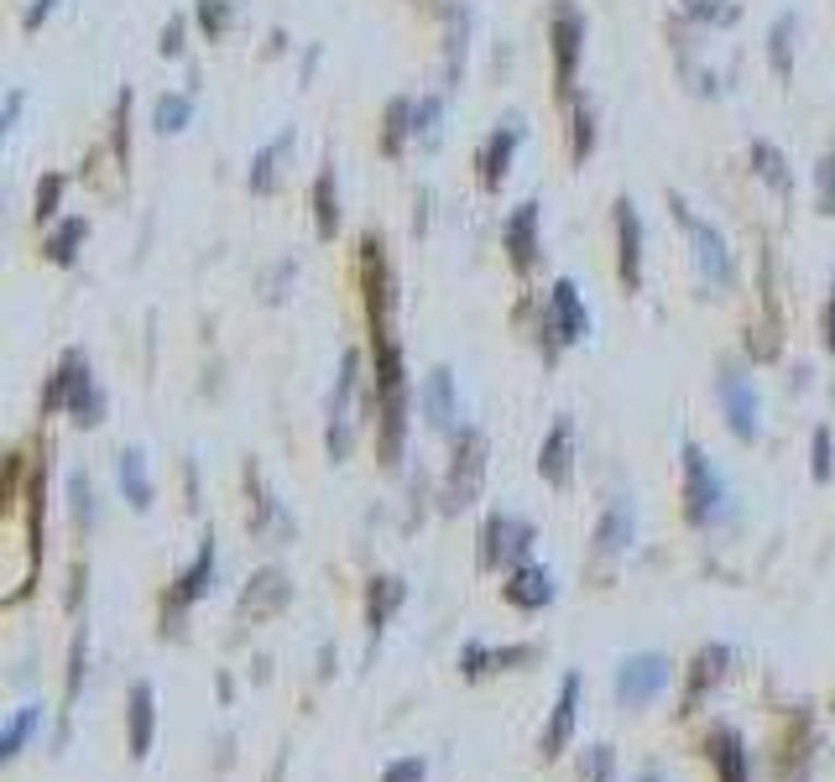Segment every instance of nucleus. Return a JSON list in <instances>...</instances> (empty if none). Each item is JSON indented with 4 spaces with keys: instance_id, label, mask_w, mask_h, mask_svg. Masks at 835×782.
<instances>
[{
    "instance_id": "20e7f679",
    "label": "nucleus",
    "mask_w": 835,
    "mask_h": 782,
    "mask_svg": "<svg viewBox=\"0 0 835 782\" xmlns=\"http://www.w3.org/2000/svg\"><path fill=\"white\" fill-rule=\"evenodd\" d=\"M486 459H491V444H486V433L480 428H465L454 433V454H450V470H444V512H465V506H476L480 485H486Z\"/></svg>"
},
{
    "instance_id": "9d476101",
    "label": "nucleus",
    "mask_w": 835,
    "mask_h": 782,
    "mask_svg": "<svg viewBox=\"0 0 835 782\" xmlns=\"http://www.w3.org/2000/svg\"><path fill=\"white\" fill-rule=\"evenodd\" d=\"M716 397H720V412H726L731 433H737L741 444H752V438L763 433V402H758L752 376H741L737 365H726L716 376Z\"/></svg>"
},
{
    "instance_id": "6ab92c4d",
    "label": "nucleus",
    "mask_w": 835,
    "mask_h": 782,
    "mask_svg": "<svg viewBox=\"0 0 835 782\" xmlns=\"http://www.w3.org/2000/svg\"><path fill=\"white\" fill-rule=\"evenodd\" d=\"M293 146H298V131L287 125V131H277L272 142L251 157V172H246V189L257 193V198H272V193L283 189V163L293 157Z\"/></svg>"
},
{
    "instance_id": "2eb2a0df",
    "label": "nucleus",
    "mask_w": 835,
    "mask_h": 782,
    "mask_svg": "<svg viewBox=\"0 0 835 782\" xmlns=\"http://www.w3.org/2000/svg\"><path fill=\"white\" fill-rule=\"evenodd\" d=\"M246 496H251V512H246L251 538H293V517L283 512V501L266 491L262 465H246Z\"/></svg>"
},
{
    "instance_id": "0eeeda50",
    "label": "nucleus",
    "mask_w": 835,
    "mask_h": 782,
    "mask_svg": "<svg viewBox=\"0 0 835 782\" xmlns=\"http://www.w3.org/2000/svg\"><path fill=\"white\" fill-rule=\"evenodd\" d=\"M549 48H553V95L570 105L574 99V73H580V52H585V11H580L574 0H553Z\"/></svg>"
},
{
    "instance_id": "3c124183",
    "label": "nucleus",
    "mask_w": 835,
    "mask_h": 782,
    "mask_svg": "<svg viewBox=\"0 0 835 782\" xmlns=\"http://www.w3.org/2000/svg\"><path fill=\"white\" fill-rule=\"evenodd\" d=\"M69 501H73V521L79 527H95V485H90V474H73L69 480Z\"/></svg>"
},
{
    "instance_id": "774afa93",
    "label": "nucleus",
    "mask_w": 835,
    "mask_h": 782,
    "mask_svg": "<svg viewBox=\"0 0 835 782\" xmlns=\"http://www.w3.org/2000/svg\"><path fill=\"white\" fill-rule=\"evenodd\" d=\"M637 782H664V772H658V767H647V772H643Z\"/></svg>"
},
{
    "instance_id": "052dcab7",
    "label": "nucleus",
    "mask_w": 835,
    "mask_h": 782,
    "mask_svg": "<svg viewBox=\"0 0 835 782\" xmlns=\"http://www.w3.org/2000/svg\"><path fill=\"white\" fill-rule=\"evenodd\" d=\"M287 277H298V261H283V266L272 272V282H266V303H277V298H283V282H287Z\"/></svg>"
},
{
    "instance_id": "c9c22d12",
    "label": "nucleus",
    "mask_w": 835,
    "mask_h": 782,
    "mask_svg": "<svg viewBox=\"0 0 835 782\" xmlns=\"http://www.w3.org/2000/svg\"><path fill=\"white\" fill-rule=\"evenodd\" d=\"M413 142L433 152L444 142V95H418L413 99Z\"/></svg>"
},
{
    "instance_id": "680f3d73",
    "label": "nucleus",
    "mask_w": 835,
    "mask_h": 782,
    "mask_svg": "<svg viewBox=\"0 0 835 782\" xmlns=\"http://www.w3.org/2000/svg\"><path fill=\"white\" fill-rule=\"evenodd\" d=\"M22 110H26V95H22V89H11V95H5V131L22 120Z\"/></svg>"
},
{
    "instance_id": "09e8293b",
    "label": "nucleus",
    "mask_w": 835,
    "mask_h": 782,
    "mask_svg": "<svg viewBox=\"0 0 835 782\" xmlns=\"http://www.w3.org/2000/svg\"><path fill=\"white\" fill-rule=\"evenodd\" d=\"M814 209L835 214V142L825 146V157H820V167H814Z\"/></svg>"
},
{
    "instance_id": "f257e3e1",
    "label": "nucleus",
    "mask_w": 835,
    "mask_h": 782,
    "mask_svg": "<svg viewBox=\"0 0 835 782\" xmlns=\"http://www.w3.org/2000/svg\"><path fill=\"white\" fill-rule=\"evenodd\" d=\"M377 350V459L386 470L403 465V444H407V365H403V345L397 334L371 339Z\"/></svg>"
},
{
    "instance_id": "7ed1b4c3",
    "label": "nucleus",
    "mask_w": 835,
    "mask_h": 782,
    "mask_svg": "<svg viewBox=\"0 0 835 782\" xmlns=\"http://www.w3.org/2000/svg\"><path fill=\"white\" fill-rule=\"evenodd\" d=\"M679 465H684V521L690 527H716L726 517V480L720 470L711 465V454L700 449L694 438L679 444Z\"/></svg>"
},
{
    "instance_id": "5fc2aeb1",
    "label": "nucleus",
    "mask_w": 835,
    "mask_h": 782,
    "mask_svg": "<svg viewBox=\"0 0 835 782\" xmlns=\"http://www.w3.org/2000/svg\"><path fill=\"white\" fill-rule=\"evenodd\" d=\"M183 37H189V22H183V16H172V22L163 26V37H157V52H163V58H183V48H189Z\"/></svg>"
},
{
    "instance_id": "4d7b16f0",
    "label": "nucleus",
    "mask_w": 835,
    "mask_h": 782,
    "mask_svg": "<svg viewBox=\"0 0 835 782\" xmlns=\"http://www.w3.org/2000/svg\"><path fill=\"white\" fill-rule=\"evenodd\" d=\"M820 345L835 356V277H831V298H825V318H820Z\"/></svg>"
},
{
    "instance_id": "49530a36",
    "label": "nucleus",
    "mask_w": 835,
    "mask_h": 782,
    "mask_svg": "<svg viewBox=\"0 0 835 782\" xmlns=\"http://www.w3.org/2000/svg\"><path fill=\"white\" fill-rule=\"evenodd\" d=\"M778 350H784V334H778V318H763V324H747V356L758 360H778Z\"/></svg>"
},
{
    "instance_id": "0e129e2a",
    "label": "nucleus",
    "mask_w": 835,
    "mask_h": 782,
    "mask_svg": "<svg viewBox=\"0 0 835 782\" xmlns=\"http://www.w3.org/2000/svg\"><path fill=\"white\" fill-rule=\"evenodd\" d=\"M183 496H189V506H199V470H193V459L183 465Z\"/></svg>"
},
{
    "instance_id": "e433bc0d",
    "label": "nucleus",
    "mask_w": 835,
    "mask_h": 782,
    "mask_svg": "<svg viewBox=\"0 0 835 782\" xmlns=\"http://www.w3.org/2000/svg\"><path fill=\"white\" fill-rule=\"evenodd\" d=\"M105 412H110V402H105V392H99V381H95V371L79 381V392L69 397V418L79 428H99L105 423Z\"/></svg>"
},
{
    "instance_id": "7c9ffc66",
    "label": "nucleus",
    "mask_w": 835,
    "mask_h": 782,
    "mask_svg": "<svg viewBox=\"0 0 835 782\" xmlns=\"http://www.w3.org/2000/svg\"><path fill=\"white\" fill-rule=\"evenodd\" d=\"M705 751H711V761H716L720 782H747V772H752V751H747V741H741L737 731H716L711 741H705Z\"/></svg>"
},
{
    "instance_id": "bb28decb",
    "label": "nucleus",
    "mask_w": 835,
    "mask_h": 782,
    "mask_svg": "<svg viewBox=\"0 0 835 782\" xmlns=\"http://www.w3.org/2000/svg\"><path fill=\"white\" fill-rule=\"evenodd\" d=\"M747 167H752V178L758 183H767L773 189V198H794V167H788V157L778 152L773 142H752L747 146Z\"/></svg>"
},
{
    "instance_id": "58836bf2",
    "label": "nucleus",
    "mask_w": 835,
    "mask_h": 782,
    "mask_svg": "<svg viewBox=\"0 0 835 782\" xmlns=\"http://www.w3.org/2000/svg\"><path fill=\"white\" fill-rule=\"evenodd\" d=\"M43 731V705H26V710L11 714V725H5V735H0V761H16L22 757V746L32 741V735Z\"/></svg>"
},
{
    "instance_id": "aec40b11",
    "label": "nucleus",
    "mask_w": 835,
    "mask_h": 782,
    "mask_svg": "<svg viewBox=\"0 0 835 782\" xmlns=\"http://www.w3.org/2000/svg\"><path fill=\"white\" fill-rule=\"evenodd\" d=\"M580 694H585V678L580 673H564V684H559V699H553V720L549 731H544V757H559L564 746H570L574 735V714H580Z\"/></svg>"
},
{
    "instance_id": "b1692460",
    "label": "nucleus",
    "mask_w": 835,
    "mask_h": 782,
    "mask_svg": "<svg viewBox=\"0 0 835 782\" xmlns=\"http://www.w3.org/2000/svg\"><path fill=\"white\" fill-rule=\"evenodd\" d=\"M90 376V356L84 350H63V360L52 365L48 386H43V418L48 412H69V397L79 392V381Z\"/></svg>"
},
{
    "instance_id": "72a5a7b5",
    "label": "nucleus",
    "mask_w": 835,
    "mask_h": 782,
    "mask_svg": "<svg viewBox=\"0 0 835 782\" xmlns=\"http://www.w3.org/2000/svg\"><path fill=\"white\" fill-rule=\"evenodd\" d=\"M413 142V99H392L382 116V136H377V152H382L386 163H397Z\"/></svg>"
},
{
    "instance_id": "a878e982",
    "label": "nucleus",
    "mask_w": 835,
    "mask_h": 782,
    "mask_svg": "<svg viewBox=\"0 0 835 782\" xmlns=\"http://www.w3.org/2000/svg\"><path fill=\"white\" fill-rule=\"evenodd\" d=\"M726 667H731V647H726V641L700 647V658H694V667H690V688H684V714H694V705L726 678Z\"/></svg>"
},
{
    "instance_id": "393cba45",
    "label": "nucleus",
    "mask_w": 835,
    "mask_h": 782,
    "mask_svg": "<svg viewBox=\"0 0 835 782\" xmlns=\"http://www.w3.org/2000/svg\"><path fill=\"white\" fill-rule=\"evenodd\" d=\"M424 412H429V428L439 433H460V402H454V376L450 365H433L429 376H424Z\"/></svg>"
},
{
    "instance_id": "2f4dec72",
    "label": "nucleus",
    "mask_w": 835,
    "mask_h": 782,
    "mask_svg": "<svg viewBox=\"0 0 835 782\" xmlns=\"http://www.w3.org/2000/svg\"><path fill=\"white\" fill-rule=\"evenodd\" d=\"M26 553H32V564L43 558V506H48V454H43V465L26 474Z\"/></svg>"
},
{
    "instance_id": "c03bdc74",
    "label": "nucleus",
    "mask_w": 835,
    "mask_h": 782,
    "mask_svg": "<svg viewBox=\"0 0 835 782\" xmlns=\"http://www.w3.org/2000/svg\"><path fill=\"white\" fill-rule=\"evenodd\" d=\"M110 157L120 163V172L131 167V89H120L116 116H110Z\"/></svg>"
},
{
    "instance_id": "dca6fc26",
    "label": "nucleus",
    "mask_w": 835,
    "mask_h": 782,
    "mask_svg": "<svg viewBox=\"0 0 835 782\" xmlns=\"http://www.w3.org/2000/svg\"><path fill=\"white\" fill-rule=\"evenodd\" d=\"M632 538H637V506H632V496H611L596 521V558L600 564L621 558L632 548Z\"/></svg>"
},
{
    "instance_id": "8fccbe9b",
    "label": "nucleus",
    "mask_w": 835,
    "mask_h": 782,
    "mask_svg": "<svg viewBox=\"0 0 835 782\" xmlns=\"http://www.w3.org/2000/svg\"><path fill=\"white\" fill-rule=\"evenodd\" d=\"M810 470H814V480H831L835 474V438L825 423L814 428V438H810Z\"/></svg>"
},
{
    "instance_id": "cd10ccee",
    "label": "nucleus",
    "mask_w": 835,
    "mask_h": 782,
    "mask_svg": "<svg viewBox=\"0 0 835 782\" xmlns=\"http://www.w3.org/2000/svg\"><path fill=\"white\" fill-rule=\"evenodd\" d=\"M407 600V585L397 574H382V579H371V590H366V631H371V647L382 641L386 621L397 616V605Z\"/></svg>"
},
{
    "instance_id": "c756f323",
    "label": "nucleus",
    "mask_w": 835,
    "mask_h": 782,
    "mask_svg": "<svg viewBox=\"0 0 835 782\" xmlns=\"http://www.w3.org/2000/svg\"><path fill=\"white\" fill-rule=\"evenodd\" d=\"M444 89H460V73H465V48H470V11L465 5H450L444 11Z\"/></svg>"
},
{
    "instance_id": "a19ab883",
    "label": "nucleus",
    "mask_w": 835,
    "mask_h": 782,
    "mask_svg": "<svg viewBox=\"0 0 835 782\" xmlns=\"http://www.w3.org/2000/svg\"><path fill=\"white\" fill-rule=\"evenodd\" d=\"M794 37H799V16H778L773 32H767V63H773L778 79L794 73Z\"/></svg>"
},
{
    "instance_id": "c85d7f7f",
    "label": "nucleus",
    "mask_w": 835,
    "mask_h": 782,
    "mask_svg": "<svg viewBox=\"0 0 835 782\" xmlns=\"http://www.w3.org/2000/svg\"><path fill=\"white\" fill-rule=\"evenodd\" d=\"M309 209H313V236H319V240L339 236V178H334V163L319 167L313 193H309Z\"/></svg>"
},
{
    "instance_id": "6e6552de",
    "label": "nucleus",
    "mask_w": 835,
    "mask_h": 782,
    "mask_svg": "<svg viewBox=\"0 0 835 782\" xmlns=\"http://www.w3.org/2000/svg\"><path fill=\"white\" fill-rule=\"evenodd\" d=\"M356 397H360V350H345L330 392V428H324V449H330L334 465L350 459V444H356Z\"/></svg>"
},
{
    "instance_id": "ea45409f",
    "label": "nucleus",
    "mask_w": 835,
    "mask_h": 782,
    "mask_svg": "<svg viewBox=\"0 0 835 782\" xmlns=\"http://www.w3.org/2000/svg\"><path fill=\"white\" fill-rule=\"evenodd\" d=\"M193 22L210 43H225L236 26V0H193Z\"/></svg>"
},
{
    "instance_id": "f704fd0d",
    "label": "nucleus",
    "mask_w": 835,
    "mask_h": 782,
    "mask_svg": "<svg viewBox=\"0 0 835 782\" xmlns=\"http://www.w3.org/2000/svg\"><path fill=\"white\" fill-rule=\"evenodd\" d=\"M120 491L136 512H152V474H146V454L142 449H120Z\"/></svg>"
},
{
    "instance_id": "6e6d98bb",
    "label": "nucleus",
    "mask_w": 835,
    "mask_h": 782,
    "mask_svg": "<svg viewBox=\"0 0 835 782\" xmlns=\"http://www.w3.org/2000/svg\"><path fill=\"white\" fill-rule=\"evenodd\" d=\"M424 778H429V761L424 757H403L382 772V782H424Z\"/></svg>"
},
{
    "instance_id": "5701e85b",
    "label": "nucleus",
    "mask_w": 835,
    "mask_h": 782,
    "mask_svg": "<svg viewBox=\"0 0 835 782\" xmlns=\"http://www.w3.org/2000/svg\"><path fill=\"white\" fill-rule=\"evenodd\" d=\"M501 594H506V605H517V611H544L553 600V574L544 569V564H517L512 579L501 585Z\"/></svg>"
},
{
    "instance_id": "864d4df0",
    "label": "nucleus",
    "mask_w": 835,
    "mask_h": 782,
    "mask_svg": "<svg viewBox=\"0 0 835 782\" xmlns=\"http://www.w3.org/2000/svg\"><path fill=\"white\" fill-rule=\"evenodd\" d=\"M611 772H617L611 746H591V751H585V782H611Z\"/></svg>"
},
{
    "instance_id": "f3484780",
    "label": "nucleus",
    "mask_w": 835,
    "mask_h": 782,
    "mask_svg": "<svg viewBox=\"0 0 835 782\" xmlns=\"http://www.w3.org/2000/svg\"><path fill=\"white\" fill-rule=\"evenodd\" d=\"M287 600H293V579L266 564V569H257L246 579V590H240V616L266 621V616H277V611H287Z\"/></svg>"
},
{
    "instance_id": "338daca9",
    "label": "nucleus",
    "mask_w": 835,
    "mask_h": 782,
    "mask_svg": "<svg viewBox=\"0 0 835 782\" xmlns=\"http://www.w3.org/2000/svg\"><path fill=\"white\" fill-rule=\"evenodd\" d=\"M313 69H319V48H309V58H303V84L313 79Z\"/></svg>"
},
{
    "instance_id": "79ce46f5",
    "label": "nucleus",
    "mask_w": 835,
    "mask_h": 782,
    "mask_svg": "<svg viewBox=\"0 0 835 782\" xmlns=\"http://www.w3.org/2000/svg\"><path fill=\"white\" fill-rule=\"evenodd\" d=\"M679 16L690 26H737V0H679Z\"/></svg>"
},
{
    "instance_id": "ddd939ff",
    "label": "nucleus",
    "mask_w": 835,
    "mask_h": 782,
    "mask_svg": "<svg viewBox=\"0 0 835 782\" xmlns=\"http://www.w3.org/2000/svg\"><path fill=\"white\" fill-rule=\"evenodd\" d=\"M501 245H506V261H512V272L517 277H533V266L544 256V240H538V198H527L517 209L506 214V225H501Z\"/></svg>"
},
{
    "instance_id": "473e14b6",
    "label": "nucleus",
    "mask_w": 835,
    "mask_h": 782,
    "mask_svg": "<svg viewBox=\"0 0 835 782\" xmlns=\"http://www.w3.org/2000/svg\"><path fill=\"white\" fill-rule=\"evenodd\" d=\"M84 240H90V219H84V214H69V219H58V225L48 230V240H43V261H52V266H73Z\"/></svg>"
},
{
    "instance_id": "f03ea898",
    "label": "nucleus",
    "mask_w": 835,
    "mask_h": 782,
    "mask_svg": "<svg viewBox=\"0 0 835 782\" xmlns=\"http://www.w3.org/2000/svg\"><path fill=\"white\" fill-rule=\"evenodd\" d=\"M356 277H360V298H366V324H371V339H386V334H392V318H397V277H392L386 240L377 236V230H366V236H360Z\"/></svg>"
},
{
    "instance_id": "bf43d9fd",
    "label": "nucleus",
    "mask_w": 835,
    "mask_h": 782,
    "mask_svg": "<svg viewBox=\"0 0 835 782\" xmlns=\"http://www.w3.org/2000/svg\"><path fill=\"white\" fill-rule=\"evenodd\" d=\"M52 11H58V0H32V5H26V16H22V26H26V32H37Z\"/></svg>"
},
{
    "instance_id": "4c0bfd02",
    "label": "nucleus",
    "mask_w": 835,
    "mask_h": 782,
    "mask_svg": "<svg viewBox=\"0 0 835 782\" xmlns=\"http://www.w3.org/2000/svg\"><path fill=\"white\" fill-rule=\"evenodd\" d=\"M596 152V110L591 99H570V163H585Z\"/></svg>"
},
{
    "instance_id": "39448f33",
    "label": "nucleus",
    "mask_w": 835,
    "mask_h": 782,
    "mask_svg": "<svg viewBox=\"0 0 835 782\" xmlns=\"http://www.w3.org/2000/svg\"><path fill=\"white\" fill-rule=\"evenodd\" d=\"M668 209H673V219H679V230L690 236L694 245V266H700V277L711 287H720V292H731L737 287V261H731V245H726V236H720L716 225H705L700 214L679 198V193H668Z\"/></svg>"
},
{
    "instance_id": "1a4fd4ad",
    "label": "nucleus",
    "mask_w": 835,
    "mask_h": 782,
    "mask_svg": "<svg viewBox=\"0 0 835 782\" xmlns=\"http://www.w3.org/2000/svg\"><path fill=\"white\" fill-rule=\"evenodd\" d=\"M533 543H538L533 521L512 517V512H497V517H486V527H480V569L491 574L501 564H523Z\"/></svg>"
},
{
    "instance_id": "f8f14e48",
    "label": "nucleus",
    "mask_w": 835,
    "mask_h": 782,
    "mask_svg": "<svg viewBox=\"0 0 835 782\" xmlns=\"http://www.w3.org/2000/svg\"><path fill=\"white\" fill-rule=\"evenodd\" d=\"M517 146H523V120H501L497 131L480 142V152H476V183H480V193H501L506 172H512V157H517Z\"/></svg>"
},
{
    "instance_id": "412c9836",
    "label": "nucleus",
    "mask_w": 835,
    "mask_h": 782,
    "mask_svg": "<svg viewBox=\"0 0 835 782\" xmlns=\"http://www.w3.org/2000/svg\"><path fill=\"white\" fill-rule=\"evenodd\" d=\"M126 725H131V757L146 761L152 757V735H157V688L131 684V699H126Z\"/></svg>"
},
{
    "instance_id": "4be33fe9",
    "label": "nucleus",
    "mask_w": 835,
    "mask_h": 782,
    "mask_svg": "<svg viewBox=\"0 0 835 782\" xmlns=\"http://www.w3.org/2000/svg\"><path fill=\"white\" fill-rule=\"evenodd\" d=\"M549 313L559 334H564V345H580V339H591V309H585V298H580V287L570 277H559L549 292Z\"/></svg>"
},
{
    "instance_id": "603ef678",
    "label": "nucleus",
    "mask_w": 835,
    "mask_h": 782,
    "mask_svg": "<svg viewBox=\"0 0 835 782\" xmlns=\"http://www.w3.org/2000/svg\"><path fill=\"white\" fill-rule=\"evenodd\" d=\"M84 673H90V631H79L73 637V652H69V688H63L69 705L79 699V688H84Z\"/></svg>"
},
{
    "instance_id": "e2e57ef3",
    "label": "nucleus",
    "mask_w": 835,
    "mask_h": 782,
    "mask_svg": "<svg viewBox=\"0 0 835 782\" xmlns=\"http://www.w3.org/2000/svg\"><path fill=\"white\" fill-rule=\"evenodd\" d=\"M84 585H90V569H84V564H73V590H69V611H79V600H84Z\"/></svg>"
},
{
    "instance_id": "69168bd1",
    "label": "nucleus",
    "mask_w": 835,
    "mask_h": 782,
    "mask_svg": "<svg viewBox=\"0 0 835 782\" xmlns=\"http://www.w3.org/2000/svg\"><path fill=\"white\" fill-rule=\"evenodd\" d=\"M334 673V647H324V652H319V678H330Z\"/></svg>"
},
{
    "instance_id": "a18cd8bd",
    "label": "nucleus",
    "mask_w": 835,
    "mask_h": 782,
    "mask_svg": "<svg viewBox=\"0 0 835 782\" xmlns=\"http://www.w3.org/2000/svg\"><path fill=\"white\" fill-rule=\"evenodd\" d=\"M193 120V95L183 89V95H163L157 99V110H152V125L163 131V136H172V131H183Z\"/></svg>"
},
{
    "instance_id": "a211bd4d",
    "label": "nucleus",
    "mask_w": 835,
    "mask_h": 782,
    "mask_svg": "<svg viewBox=\"0 0 835 782\" xmlns=\"http://www.w3.org/2000/svg\"><path fill=\"white\" fill-rule=\"evenodd\" d=\"M538 474L549 480L553 491H570L574 480V418H553V428L538 444Z\"/></svg>"
},
{
    "instance_id": "13d9d810",
    "label": "nucleus",
    "mask_w": 835,
    "mask_h": 782,
    "mask_svg": "<svg viewBox=\"0 0 835 782\" xmlns=\"http://www.w3.org/2000/svg\"><path fill=\"white\" fill-rule=\"evenodd\" d=\"M538 658V647H497V667H517V663H533Z\"/></svg>"
},
{
    "instance_id": "9b49d317",
    "label": "nucleus",
    "mask_w": 835,
    "mask_h": 782,
    "mask_svg": "<svg viewBox=\"0 0 835 782\" xmlns=\"http://www.w3.org/2000/svg\"><path fill=\"white\" fill-rule=\"evenodd\" d=\"M668 688V658L664 652H637L617 667V699L627 710H643Z\"/></svg>"
},
{
    "instance_id": "37998d69",
    "label": "nucleus",
    "mask_w": 835,
    "mask_h": 782,
    "mask_svg": "<svg viewBox=\"0 0 835 782\" xmlns=\"http://www.w3.org/2000/svg\"><path fill=\"white\" fill-rule=\"evenodd\" d=\"M63 193H69V178L63 172H43L37 178V193H32V219L37 225H52L58 209H63Z\"/></svg>"
},
{
    "instance_id": "4468645a",
    "label": "nucleus",
    "mask_w": 835,
    "mask_h": 782,
    "mask_svg": "<svg viewBox=\"0 0 835 782\" xmlns=\"http://www.w3.org/2000/svg\"><path fill=\"white\" fill-rule=\"evenodd\" d=\"M611 225H617V282L637 292L643 287V214L632 198H617Z\"/></svg>"
},
{
    "instance_id": "de8ad7c7",
    "label": "nucleus",
    "mask_w": 835,
    "mask_h": 782,
    "mask_svg": "<svg viewBox=\"0 0 835 782\" xmlns=\"http://www.w3.org/2000/svg\"><path fill=\"white\" fill-rule=\"evenodd\" d=\"M460 673L476 684V678H486V673H497V647H486V641H465L460 647Z\"/></svg>"
},
{
    "instance_id": "423d86ee",
    "label": "nucleus",
    "mask_w": 835,
    "mask_h": 782,
    "mask_svg": "<svg viewBox=\"0 0 835 782\" xmlns=\"http://www.w3.org/2000/svg\"><path fill=\"white\" fill-rule=\"evenodd\" d=\"M215 569H219V548L215 532L199 538V558L189 569L172 579V590L163 594V637H183V621H189V605H199L204 594L215 590Z\"/></svg>"
}]
</instances>
